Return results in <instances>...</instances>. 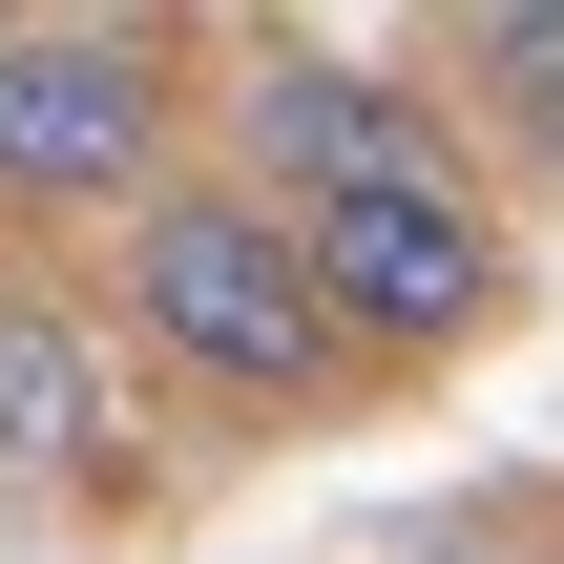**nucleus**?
Listing matches in <instances>:
<instances>
[{
  "label": "nucleus",
  "instance_id": "obj_1",
  "mask_svg": "<svg viewBox=\"0 0 564 564\" xmlns=\"http://www.w3.org/2000/svg\"><path fill=\"white\" fill-rule=\"evenodd\" d=\"M126 335L167 356V377H209V398H314L356 335H335V293H314V230L272 209V188H167V209H126Z\"/></svg>",
  "mask_w": 564,
  "mask_h": 564
},
{
  "label": "nucleus",
  "instance_id": "obj_2",
  "mask_svg": "<svg viewBox=\"0 0 564 564\" xmlns=\"http://www.w3.org/2000/svg\"><path fill=\"white\" fill-rule=\"evenodd\" d=\"M167 126L147 21H0V209H167Z\"/></svg>",
  "mask_w": 564,
  "mask_h": 564
},
{
  "label": "nucleus",
  "instance_id": "obj_3",
  "mask_svg": "<svg viewBox=\"0 0 564 564\" xmlns=\"http://www.w3.org/2000/svg\"><path fill=\"white\" fill-rule=\"evenodd\" d=\"M314 230V293H335V335L356 356H460L481 314H502V209L460 188V167H419V188H356V209H293Z\"/></svg>",
  "mask_w": 564,
  "mask_h": 564
},
{
  "label": "nucleus",
  "instance_id": "obj_4",
  "mask_svg": "<svg viewBox=\"0 0 564 564\" xmlns=\"http://www.w3.org/2000/svg\"><path fill=\"white\" fill-rule=\"evenodd\" d=\"M230 188H272V209H356V188H419L440 167V126H419V84H377L356 42H272L251 63V105H230Z\"/></svg>",
  "mask_w": 564,
  "mask_h": 564
},
{
  "label": "nucleus",
  "instance_id": "obj_5",
  "mask_svg": "<svg viewBox=\"0 0 564 564\" xmlns=\"http://www.w3.org/2000/svg\"><path fill=\"white\" fill-rule=\"evenodd\" d=\"M84 460H105V356L63 293L0 272V481H84Z\"/></svg>",
  "mask_w": 564,
  "mask_h": 564
},
{
  "label": "nucleus",
  "instance_id": "obj_6",
  "mask_svg": "<svg viewBox=\"0 0 564 564\" xmlns=\"http://www.w3.org/2000/svg\"><path fill=\"white\" fill-rule=\"evenodd\" d=\"M460 84L502 105V147L564 167V0H502V21H460Z\"/></svg>",
  "mask_w": 564,
  "mask_h": 564
}]
</instances>
